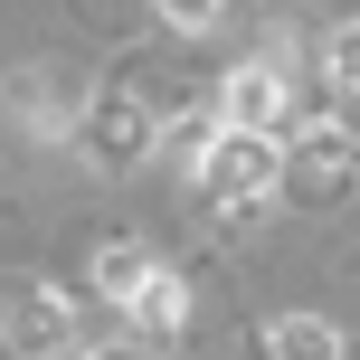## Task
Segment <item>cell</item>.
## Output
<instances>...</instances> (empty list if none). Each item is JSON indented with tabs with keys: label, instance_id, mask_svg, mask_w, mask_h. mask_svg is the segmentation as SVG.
<instances>
[{
	"label": "cell",
	"instance_id": "obj_7",
	"mask_svg": "<svg viewBox=\"0 0 360 360\" xmlns=\"http://www.w3.org/2000/svg\"><path fill=\"white\" fill-rule=\"evenodd\" d=\"M266 351H275V360H342V332L313 323V313H285V323L266 332Z\"/></svg>",
	"mask_w": 360,
	"mask_h": 360
},
{
	"label": "cell",
	"instance_id": "obj_6",
	"mask_svg": "<svg viewBox=\"0 0 360 360\" xmlns=\"http://www.w3.org/2000/svg\"><path fill=\"white\" fill-rule=\"evenodd\" d=\"M124 313H133V323H143V332H180V323H190V294H180L171 275L152 266L143 285H133V304H124Z\"/></svg>",
	"mask_w": 360,
	"mask_h": 360
},
{
	"label": "cell",
	"instance_id": "obj_9",
	"mask_svg": "<svg viewBox=\"0 0 360 360\" xmlns=\"http://www.w3.org/2000/svg\"><path fill=\"white\" fill-rule=\"evenodd\" d=\"M332 76H342V86L360 95V19H351V29H342V38H332Z\"/></svg>",
	"mask_w": 360,
	"mask_h": 360
},
{
	"label": "cell",
	"instance_id": "obj_1",
	"mask_svg": "<svg viewBox=\"0 0 360 360\" xmlns=\"http://www.w3.org/2000/svg\"><path fill=\"white\" fill-rule=\"evenodd\" d=\"M199 190H209L218 209H256V199H275V190H285V143H275V133L218 124L209 152H199Z\"/></svg>",
	"mask_w": 360,
	"mask_h": 360
},
{
	"label": "cell",
	"instance_id": "obj_11",
	"mask_svg": "<svg viewBox=\"0 0 360 360\" xmlns=\"http://www.w3.org/2000/svg\"><path fill=\"white\" fill-rule=\"evenodd\" d=\"M86 360H152V342H105V351H86Z\"/></svg>",
	"mask_w": 360,
	"mask_h": 360
},
{
	"label": "cell",
	"instance_id": "obj_8",
	"mask_svg": "<svg viewBox=\"0 0 360 360\" xmlns=\"http://www.w3.org/2000/svg\"><path fill=\"white\" fill-rule=\"evenodd\" d=\"M152 275V256L133 247V237H114L105 256H95V294H105V304H133V285H143Z\"/></svg>",
	"mask_w": 360,
	"mask_h": 360
},
{
	"label": "cell",
	"instance_id": "obj_5",
	"mask_svg": "<svg viewBox=\"0 0 360 360\" xmlns=\"http://www.w3.org/2000/svg\"><path fill=\"white\" fill-rule=\"evenodd\" d=\"M228 124H237V133H275V124H285V76L237 67V76H228Z\"/></svg>",
	"mask_w": 360,
	"mask_h": 360
},
{
	"label": "cell",
	"instance_id": "obj_2",
	"mask_svg": "<svg viewBox=\"0 0 360 360\" xmlns=\"http://www.w3.org/2000/svg\"><path fill=\"white\" fill-rule=\"evenodd\" d=\"M152 143H162V114H152V105H143V95H133V86H105V95H95V105H86V152H95V162H105V171L143 162Z\"/></svg>",
	"mask_w": 360,
	"mask_h": 360
},
{
	"label": "cell",
	"instance_id": "obj_3",
	"mask_svg": "<svg viewBox=\"0 0 360 360\" xmlns=\"http://www.w3.org/2000/svg\"><path fill=\"white\" fill-rule=\"evenodd\" d=\"M285 180L304 199H342L351 180H360V143L342 124H313V133H294V152H285Z\"/></svg>",
	"mask_w": 360,
	"mask_h": 360
},
{
	"label": "cell",
	"instance_id": "obj_4",
	"mask_svg": "<svg viewBox=\"0 0 360 360\" xmlns=\"http://www.w3.org/2000/svg\"><path fill=\"white\" fill-rule=\"evenodd\" d=\"M10 360H57L67 351V304L57 294H10Z\"/></svg>",
	"mask_w": 360,
	"mask_h": 360
},
{
	"label": "cell",
	"instance_id": "obj_10",
	"mask_svg": "<svg viewBox=\"0 0 360 360\" xmlns=\"http://www.w3.org/2000/svg\"><path fill=\"white\" fill-rule=\"evenodd\" d=\"M162 19H171V29H209L218 0H162Z\"/></svg>",
	"mask_w": 360,
	"mask_h": 360
}]
</instances>
